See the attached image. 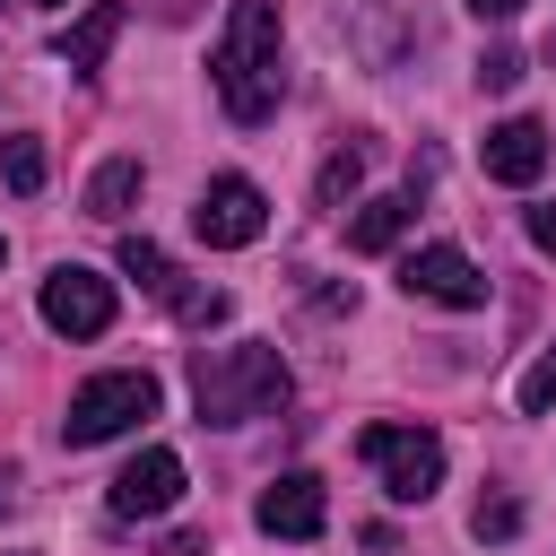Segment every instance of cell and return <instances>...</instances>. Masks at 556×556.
Masks as SVG:
<instances>
[{
    "instance_id": "6da1fadb",
    "label": "cell",
    "mask_w": 556,
    "mask_h": 556,
    "mask_svg": "<svg viewBox=\"0 0 556 556\" xmlns=\"http://www.w3.org/2000/svg\"><path fill=\"white\" fill-rule=\"evenodd\" d=\"M208 78H217V104L243 130L278 113V96H287V35H278V9L269 0H235L226 9V35H217Z\"/></svg>"
},
{
    "instance_id": "7a4b0ae2",
    "label": "cell",
    "mask_w": 556,
    "mask_h": 556,
    "mask_svg": "<svg viewBox=\"0 0 556 556\" xmlns=\"http://www.w3.org/2000/svg\"><path fill=\"white\" fill-rule=\"evenodd\" d=\"M287 356L261 348V339H235V348H200L191 356V408L200 426H252V417H278L287 408Z\"/></svg>"
},
{
    "instance_id": "3957f363",
    "label": "cell",
    "mask_w": 556,
    "mask_h": 556,
    "mask_svg": "<svg viewBox=\"0 0 556 556\" xmlns=\"http://www.w3.org/2000/svg\"><path fill=\"white\" fill-rule=\"evenodd\" d=\"M156 374H139V365H122V374H96V382H78L70 391V417H61V443L70 452H87V443H113V434H130L139 417H156Z\"/></svg>"
},
{
    "instance_id": "277c9868",
    "label": "cell",
    "mask_w": 556,
    "mask_h": 556,
    "mask_svg": "<svg viewBox=\"0 0 556 556\" xmlns=\"http://www.w3.org/2000/svg\"><path fill=\"white\" fill-rule=\"evenodd\" d=\"M356 452L374 460V478H382L391 504H426L443 486V434L434 426H365Z\"/></svg>"
},
{
    "instance_id": "5b68a950",
    "label": "cell",
    "mask_w": 556,
    "mask_h": 556,
    "mask_svg": "<svg viewBox=\"0 0 556 556\" xmlns=\"http://www.w3.org/2000/svg\"><path fill=\"white\" fill-rule=\"evenodd\" d=\"M261 226H269V200H261V182H243V174H217V182L200 191V208H191V235L217 243V252L261 243Z\"/></svg>"
},
{
    "instance_id": "8992f818",
    "label": "cell",
    "mask_w": 556,
    "mask_h": 556,
    "mask_svg": "<svg viewBox=\"0 0 556 556\" xmlns=\"http://www.w3.org/2000/svg\"><path fill=\"white\" fill-rule=\"evenodd\" d=\"M400 287H408L417 304H443V313H478V304H486V278H478V261H469L460 243L408 252V261H400Z\"/></svg>"
},
{
    "instance_id": "52a82bcc",
    "label": "cell",
    "mask_w": 556,
    "mask_h": 556,
    "mask_svg": "<svg viewBox=\"0 0 556 556\" xmlns=\"http://www.w3.org/2000/svg\"><path fill=\"white\" fill-rule=\"evenodd\" d=\"M43 330H61V339H104V330H113V278L61 261V269L43 278Z\"/></svg>"
},
{
    "instance_id": "ba28073f",
    "label": "cell",
    "mask_w": 556,
    "mask_h": 556,
    "mask_svg": "<svg viewBox=\"0 0 556 556\" xmlns=\"http://www.w3.org/2000/svg\"><path fill=\"white\" fill-rule=\"evenodd\" d=\"M252 521H261L269 539H321V521H330V486H321L313 469H287V478L261 486Z\"/></svg>"
},
{
    "instance_id": "9c48e42d",
    "label": "cell",
    "mask_w": 556,
    "mask_h": 556,
    "mask_svg": "<svg viewBox=\"0 0 556 556\" xmlns=\"http://www.w3.org/2000/svg\"><path fill=\"white\" fill-rule=\"evenodd\" d=\"M182 504V460L165 452V443H148L122 478H113V513L122 521H156V513H174Z\"/></svg>"
},
{
    "instance_id": "30bf717a",
    "label": "cell",
    "mask_w": 556,
    "mask_h": 556,
    "mask_svg": "<svg viewBox=\"0 0 556 556\" xmlns=\"http://www.w3.org/2000/svg\"><path fill=\"white\" fill-rule=\"evenodd\" d=\"M478 156H486V174H495V182H513V191H521V182H539V174H547V130L513 113V122H495V130H486V148H478Z\"/></svg>"
},
{
    "instance_id": "8fae6325",
    "label": "cell",
    "mask_w": 556,
    "mask_h": 556,
    "mask_svg": "<svg viewBox=\"0 0 556 556\" xmlns=\"http://www.w3.org/2000/svg\"><path fill=\"white\" fill-rule=\"evenodd\" d=\"M408 217H417V200H408V191H382V200H365V208L348 217V252H391V243L408 235Z\"/></svg>"
},
{
    "instance_id": "7c38bea8",
    "label": "cell",
    "mask_w": 556,
    "mask_h": 556,
    "mask_svg": "<svg viewBox=\"0 0 556 556\" xmlns=\"http://www.w3.org/2000/svg\"><path fill=\"white\" fill-rule=\"evenodd\" d=\"M113 35H122V0H96L78 26H61V61H70V70H96V61L113 52Z\"/></svg>"
},
{
    "instance_id": "4fadbf2b",
    "label": "cell",
    "mask_w": 556,
    "mask_h": 556,
    "mask_svg": "<svg viewBox=\"0 0 556 556\" xmlns=\"http://www.w3.org/2000/svg\"><path fill=\"white\" fill-rule=\"evenodd\" d=\"M139 200V156H113V165H96V182H87V217H122Z\"/></svg>"
},
{
    "instance_id": "5bb4252c",
    "label": "cell",
    "mask_w": 556,
    "mask_h": 556,
    "mask_svg": "<svg viewBox=\"0 0 556 556\" xmlns=\"http://www.w3.org/2000/svg\"><path fill=\"white\" fill-rule=\"evenodd\" d=\"M122 278H139L148 295H165V304H182V287H174V261L148 243V235H122Z\"/></svg>"
},
{
    "instance_id": "9a60e30c",
    "label": "cell",
    "mask_w": 556,
    "mask_h": 556,
    "mask_svg": "<svg viewBox=\"0 0 556 556\" xmlns=\"http://www.w3.org/2000/svg\"><path fill=\"white\" fill-rule=\"evenodd\" d=\"M0 174H9L17 200H35V191H43V139H9V148H0Z\"/></svg>"
},
{
    "instance_id": "2e32d148",
    "label": "cell",
    "mask_w": 556,
    "mask_h": 556,
    "mask_svg": "<svg viewBox=\"0 0 556 556\" xmlns=\"http://www.w3.org/2000/svg\"><path fill=\"white\" fill-rule=\"evenodd\" d=\"M356 182H365V148H330V165H321V208H339Z\"/></svg>"
},
{
    "instance_id": "e0dca14e",
    "label": "cell",
    "mask_w": 556,
    "mask_h": 556,
    "mask_svg": "<svg viewBox=\"0 0 556 556\" xmlns=\"http://www.w3.org/2000/svg\"><path fill=\"white\" fill-rule=\"evenodd\" d=\"M469 530H478V539H513V530H521V504H513V495H478Z\"/></svg>"
},
{
    "instance_id": "ac0fdd59",
    "label": "cell",
    "mask_w": 556,
    "mask_h": 556,
    "mask_svg": "<svg viewBox=\"0 0 556 556\" xmlns=\"http://www.w3.org/2000/svg\"><path fill=\"white\" fill-rule=\"evenodd\" d=\"M521 408H530V417H547V408H556V348L521 374Z\"/></svg>"
},
{
    "instance_id": "d6986e66",
    "label": "cell",
    "mask_w": 556,
    "mask_h": 556,
    "mask_svg": "<svg viewBox=\"0 0 556 556\" xmlns=\"http://www.w3.org/2000/svg\"><path fill=\"white\" fill-rule=\"evenodd\" d=\"M521 70H530V61H521V52H486V61H478V87H513V78H521Z\"/></svg>"
},
{
    "instance_id": "ffe728a7",
    "label": "cell",
    "mask_w": 556,
    "mask_h": 556,
    "mask_svg": "<svg viewBox=\"0 0 556 556\" xmlns=\"http://www.w3.org/2000/svg\"><path fill=\"white\" fill-rule=\"evenodd\" d=\"M530 243L556 261V200H547V208H530Z\"/></svg>"
},
{
    "instance_id": "44dd1931",
    "label": "cell",
    "mask_w": 556,
    "mask_h": 556,
    "mask_svg": "<svg viewBox=\"0 0 556 556\" xmlns=\"http://www.w3.org/2000/svg\"><path fill=\"white\" fill-rule=\"evenodd\" d=\"M156 556H208V539L200 530H174V539H156Z\"/></svg>"
},
{
    "instance_id": "7402d4cb",
    "label": "cell",
    "mask_w": 556,
    "mask_h": 556,
    "mask_svg": "<svg viewBox=\"0 0 556 556\" xmlns=\"http://www.w3.org/2000/svg\"><path fill=\"white\" fill-rule=\"evenodd\" d=\"M469 9H478V17H521L530 0H469Z\"/></svg>"
},
{
    "instance_id": "603a6c76",
    "label": "cell",
    "mask_w": 556,
    "mask_h": 556,
    "mask_svg": "<svg viewBox=\"0 0 556 556\" xmlns=\"http://www.w3.org/2000/svg\"><path fill=\"white\" fill-rule=\"evenodd\" d=\"M9 513H17V478L0 469V521H9Z\"/></svg>"
},
{
    "instance_id": "cb8c5ba5",
    "label": "cell",
    "mask_w": 556,
    "mask_h": 556,
    "mask_svg": "<svg viewBox=\"0 0 556 556\" xmlns=\"http://www.w3.org/2000/svg\"><path fill=\"white\" fill-rule=\"evenodd\" d=\"M0 261H9V243H0Z\"/></svg>"
},
{
    "instance_id": "d4e9b609",
    "label": "cell",
    "mask_w": 556,
    "mask_h": 556,
    "mask_svg": "<svg viewBox=\"0 0 556 556\" xmlns=\"http://www.w3.org/2000/svg\"><path fill=\"white\" fill-rule=\"evenodd\" d=\"M43 9H61V0H43Z\"/></svg>"
}]
</instances>
